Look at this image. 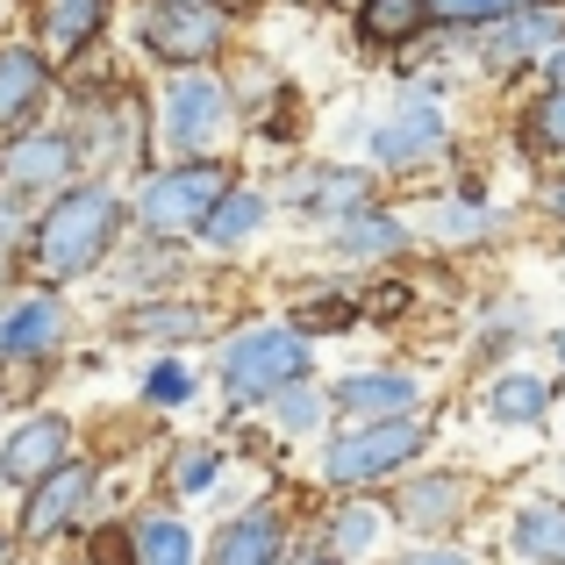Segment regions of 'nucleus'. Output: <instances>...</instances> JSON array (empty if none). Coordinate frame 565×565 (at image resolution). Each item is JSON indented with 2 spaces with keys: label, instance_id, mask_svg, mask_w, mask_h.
Listing matches in <instances>:
<instances>
[{
  "label": "nucleus",
  "instance_id": "nucleus-1",
  "mask_svg": "<svg viewBox=\"0 0 565 565\" xmlns=\"http://www.w3.org/2000/svg\"><path fill=\"white\" fill-rule=\"evenodd\" d=\"M129 236V201L115 180H72L65 193H51V201L29 215L22 230V273L36 279V287H79V279H94L100 265L115 258V244Z\"/></svg>",
  "mask_w": 565,
  "mask_h": 565
},
{
  "label": "nucleus",
  "instance_id": "nucleus-2",
  "mask_svg": "<svg viewBox=\"0 0 565 565\" xmlns=\"http://www.w3.org/2000/svg\"><path fill=\"white\" fill-rule=\"evenodd\" d=\"M244 100H236L230 72H166L151 100H143V158L151 166H193V158H230L244 137Z\"/></svg>",
  "mask_w": 565,
  "mask_h": 565
},
{
  "label": "nucleus",
  "instance_id": "nucleus-3",
  "mask_svg": "<svg viewBox=\"0 0 565 565\" xmlns=\"http://www.w3.org/2000/svg\"><path fill=\"white\" fill-rule=\"evenodd\" d=\"M429 408L423 415H394V423H330L322 429V487L330 494H380L394 487L408 466L429 458Z\"/></svg>",
  "mask_w": 565,
  "mask_h": 565
},
{
  "label": "nucleus",
  "instance_id": "nucleus-4",
  "mask_svg": "<svg viewBox=\"0 0 565 565\" xmlns=\"http://www.w3.org/2000/svg\"><path fill=\"white\" fill-rule=\"evenodd\" d=\"M301 373H316V337H301L287 316L236 322L215 344V386H222V408L230 415H250L265 394H279Z\"/></svg>",
  "mask_w": 565,
  "mask_h": 565
},
{
  "label": "nucleus",
  "instance_id": "nucleus-5",
  "mask_svg": "<svg viewBox=\"0 0 565 565\" xmlns=\"http://www.w3.org/2000/svg\"><path fill=\"white\" fill-rule=\"evenodd\" d=\"M236 186L230 158H193V166H143L129 201V236H151V244H193L201 215Z\"/></svg>",
  "mask_w": 565,
  "mask_h": 565
},
{
  "label": "nucleus",
  "instance_id": "nucleus-6",
  "mask_svg": "<svg viewBox=\"0 0 565 565\" xmlns=\"http://www.w3.org/2000/svg\"><path fill=\"white\" fill-rule=\"evenodd\" d=\"M137 43L158 72H201V65H230L236 22L215 0H143Z\"/></svg>",
  "mask_w": 565,
  "mask_h": 565
},
{
  "label": "nucleus",
  "instance_id": "nucleus-7",
  "mask_svg": "<svg viewBox=\"0 0 565 565\" xmlns=\"http://www.w3.org/2000/svg\"><path fill=\"white\" fill-rule=\"evenodd\" d=\"M94 487H100V458L72 451L65 466H51L36 487H22V509H14V544L43 552L57 537H79L94 523Z\"/></svg>",
  "mask_w": 565,
  "mask_h": 565
},
{
  "label": "nucleus",
  "instance_id": "nucleus-8",
  "mask_svg": "<svg viewBox=\"0 0 565 565\" xmlns=\"http://www.w3.org/2000/svg\"><path fill=\"white\" fill-rule=\"evenodd\" d=\"M472 515H480V472L466 466H408L386 487V523L415 537H458Z\"/></svg>",
  "mask_w": 565,
  "mask_h": 565
},
{
  "label": "nucleus",
  "instance_id": "nucleus-9",
  "mask_svg": "<svg viewBox=\"0 0 565 565\" xmlns=\"http://www.w3.org/2000/svg\"><path fill=\"white\" fill-rule=\"evenodd\" d=\"M444 151H451V115L429 94H401L394 108L365 129V158H373L380 180H408V172L437 166Z\"/></svg>",
  "mask_w": 565,
  "mask_h": 565
},
{
  "label": "nucleus",
  "instance_id": "nucleus-10",
  "mask_svg": "<svg viewBox=\"0 0 565 565\" xmlns=\"http://www.w3.org/2000/svg\"><path fill=\"white\" fill-rule=\"evenodd\" d=\"M79 172V151H72V129L65 122H36L22 137L0 143V201H14L22 215H36L51 193H65Z\"/></svg>",
  "mask_w": 565,
  "mask_h": 565
},
{
  "label": "nucleus",
  "instance_id": "nucleus-11",
  "mask_svg": "<svg viewBox=\"0 0 565 565\" xmlns=\"http://www.w3.org/2000/svg\"><path fill=\"white\" fill-rule=\"evenodd\" d=\"M273 207H287V215H301L308 230H330V222L359 215V207H380V172L373 166H287L279 172Z\"/></svg>",
  "mask_w": 565,
  "mask_h": 565
},
{
  "label": "nucleus",
  "instance_id": "nucleus-12",
  "mask_svg": "<svg viewBox=\"0 0 565 565\" xmlns=\"http://www.w3.org/2000/svg\"><path fill=\"white\" fill-rule=\"evenodd\" d=\"M65 344H72V308H65L57 287H36V294H22L14 308H0V373H8V380L14 373H22V380L51 373Z\"/></svg>",
  "mask_w": 565,
  "mask_h": 565
},
{
  "label": "nucleus",
  "instance_id": "nucleus-13",
  "mask_svg": "<svg viewBox=\"0 0 565 565\" xmlns=\"http://www.w3.org/2000/svg\"><path fill=\"white\" fill-rule=\"evenodd\" d=\"M57 79H65V72L36 51V36H0V143L36 129V122H51Z\"/></svg>",
  "mask_w": 565,
  "mask_h": 565
},
{
  "label": "nucleus",
  "instance_id": "nucleus-14",
  "mask_svg": "<svg viewBox=\"0 0 565 565\" xmlns=\"http://www.w3.org/2000/svg\"><path fill=\"white\" fill-rule=\"evenodd\" d=\"M423 408V373H408V365H359V373L330 380V423H394V415Z\"/></svg>",
  "mask_w": 565,
  "mask_h": 565
},
{
  "label": "nucleus",
  "instance_id": "nucleus-15",
  "mask_svg": "<svg viewBox=\"0 0 565 565\" xmlns=\"http://www.w3.org/2000/svg\"><path fill=\"white\" fill-rule=\"evenodd\" d=\"M552 43H565V0H537V8L523 14H501V22L472 29V57H480L487 72H537V57L552 51Z\"/></svg>",
  "mask_w": 565,
  "mask_h": 565
},
{
  "label": "nucleus",
  "instance_id": "nucleus-16",
  "mask_svg": "<svg viewBox=\"0 0 565 565\" xmlns=\"http://www.w3.org/2000/svg\"><path fill=\"white\" fill-rule=\"evenodd\" d=\"M79 451V423H72L65 408H29L22 423L0 437V487H36L51 466H65V458Z\"/></svg>",
  "mask_w": 565,
  "mask_h": 565
},
{
  "label": "nucleus",
  "instance_id": "nucleus-17",
  "mask_svg": "<svg viewBox=\"0 0 565 565\" xmlns=\"http://www.w3.org/2000/svg\"><path fill=\"white\" fill-rule=\"evenodd\" d=\"M201 565H294V515L279 501H250L207 537Z\"/></svg>",
  "mask_w": 565,
  "mask_h": 565
},
{
  "label": "nucleus",
  "instance_id": "nucleus-18",
  "mask_svg": "<svg viewBox=\"0 0 565 565\" xmlns=\"http://www.w3.org/2000/svg\"><path fill=\"white\" fill-rule=\"evenodd\" d=\"M222 322L215 308L186 301V294H151V301H129L122 316H115V337L122 344H151V351H180V344H207Z\"/></svg>",
  "mask_w": 565,
  "mask_h": 565
},
{
  "label": "nucleus",
  "instance_id": "nucleus-19",
  "mask_svg": "<svg viewBox=\"0 0 565 565\" xmlns=\"http://www.w3.org/2000/svg\"><path fill=\"white\" fill-rule=\"evenodd\" d=\"M322 244H330L337 265H401L415 250V230H408V215H394V207L380 201V207H359V215L330 222Z\"/></svg>",
  "mask_w": 565,
  "mask_h": 565
},
{
  "label": "nucleus",
  "instance_id": "nucleus-20",
  "mask_svg": "<svg viewBox=\"0 0 565 565\" xmlns=\"http://www.w3.org/2000/svg\"><path fill=\"white\" fill-rule=\"evenodd\" d=\"M415 230V244H437V250H480V244H494V230H501V207L487 201L480 186L472 180H458L451 193H437V201H429V215L423 222H408Z\"/></svg>",
  "mask_w": 565,
  "mask_h": 565
},
{
  "label": "nucleus",
  "instance_id": "nucleus-21",
  "mask_svg": "<svg viewBox=\"0 0 565 565\" xmlns=\"http://www.w3.org/2000/svg\"><path fill=\"white\" fill-rule=\"evenodd\" d=\"M108 14H115V0H36V51L51 57L57 72L79 65V57L100 43Z\"/></svg>",
  "mask_w": 565,
  "mask_h": 565
},
{
  "label": "nucleus",
  "instance_id": "nucleus-22",
  "mask_svg": "<svg viewBox=\"0 0 565 565\" xmlns=\"http://www.w3.org/2000/svg\"><path fill=\"white\" fill-rule=\"evenodd\" d=\"M265 222H273V193H265L258 180H244V172H236V186H230V193H222V201L201 215L193 244H201V250H215V258H230V250L258 244V230H265Z\"/></svg>",
  "mask_w": 565,
  "mask_h": 565
},
{
  "label": "nucleus",
  "instance_id": "nucleus-23",
  "mask_svg": "<svg viewBox=\"0 0 565 565\" xmlns=\"http://www.w3.org/2000/svg\"><path fill=\"white\" fill-rule=\"evenodd\" d=\"M180 250L186 244H151V236H122L115 244V258L100 265V273L115 279V294H129V301H151V294H180Z\"/></svg>",
  "mask_w": 565,
  "mask_h": 565
},
{
  "label": "nucleus",
  "instance_id": "nucleus-24",
  "mask_svg": "<svg viewBox=\"0 0 565 565\" xmlns=\"http://www.w3.org/2000/svg\"><path fill=\"white\" fill-rule=\"evenodd\" d=\"M558 408V380L544 373H523V365H509V373H494L480 386V415L501 429H544Z\"/></svg>",
  "mask_w": 565,
  "mask_h": 565
},
{
  "label": "nucleus",
  "instance_id": "nucleus-25",
  "mask_svg": "<svg viewBox=\"0 0 565 565\" xmlns=\"http://www.w3.org/2000/svg\"><path fill=\"white\" fill-rule=\"evenodd\" d=\"M351 36L373 57H401L429 36V0H351Z\"/></svg>",
  "mask_w": 565,
  "mask_h": 565
},
{
  "label": "nucleus",
  "instance_id": "nucleus-26",
  "mask_svg": "<svg viewBox=\"0 0 565 565\" xmlns=\"http://www.w3.org/2000/svg\"><path fill=\"white\" fill-rule=\"evenodd\" d=\"M380 537H386V501H373V494H337L322 509V530H316V544L337 565H359Z\"/></svg>",
  "mask_w": 565,
  "mask_h": 565
},
{
  "label": "nucleus",
  "instance_id": "nucleus-27",
  "mask_svg": "<svg viewBox=\"0 0 565 565\" xmlns=\"http://www.w3.org/2000/svg\"><path fill=\"white\" fill-rule=\"evenodd\" d=\"M258 415H265V429H273L279 444L322 437V429H330V380H316V373L287 380L279 394H265V401H258Z\"/></svg>",
  "mask_w": 565,
  "mask_h": 565
},
{
  "label": "nucleus",
  "instance_id": "nucleus-28",
  "mask_svg": "<svg viewBox=\"0 0 565 565\" xmlns=\"http://www.w3.org/2000/svg\"><path fill=\"white\" fill-rule=\"evenodd\" d=\"M509 552L523 565H565V494H537L509 509Z\"/></svg>",
  "mask_w": 565,
  "mask_h": 565
},
{
  "label": "nucleus",
  "instance_id": "nucleus-29",
  "mask_svg": "<svg viewBox=\"0 0 565 565\" xmlns=\"http://www.w3.org/2000/svg\"><path fill=\"white\" fill-rule=\"evenodd\" d=\"M129 544H137V565H201V537L172 509H143L129 523Z\"/></svg>",
  "mask_w": 565,
  "mask_h": 565
},
{
  "label": "nucleus",
  "instance_id": "nucleus-30",
  "mask_svg": "<svg viewBox=\"0 0 565 565\" xmlns=\"http://www.w3.org/2000/svg\"><path fill=\"white\" fill-rule=\"evenodd\" d=\"M515 143H523L537 166H565V86H537V94L515 108Z\"/></svg>",
  "mask_w": 565,
  "mask_h": 565
},
{
  "label": "nucleus",
  "instance_id": "nucleus-31",
  "mask_svg": "<svg viewBox=\"0 0 565 565\" xmlns=\"http://www.w3.org/2000/svg\"><path fill=\"white\" fill-rule=\"evenodd\" d=\"M193 386H201V380H193V365L180 359V351H158V359L143 365L137 401H143L151 415H172V408H186V401H193Z\"/></svg>",
  "mask_w": 565,
  "mask_h": 565
},
{
  "label": "nucleus",
  "instance_id": "nucleus-32",
  "mask_svg": "<svg viewBox=\"0 0 565 565\" xmlns=\"http://www.w3.org/2000/svg\"><path fill=\"white\" fill-rule=\"evenodd\" d=\"M222 466H230V451H222V444H180V451H172V494H180V501L215 494V487H222Z\"/></svg>",
  "mask_w": 565,
  "mask_h": 565
},
{
  "label": "nucleus",
  "instance_id": "nucleus-33",
  "mask_svg": "<svg viewBox=\"0 0 565 565\" xmlns=\"http://www.w3.org/2000/svg\"><path fill=\"white\" fill-rule=\"evenodd\" d=\"M537 8V0H429V29H444V36H472V29L501 22V14H523Z\"/></svg>",
  "mask_w": 565,
  "mask_h": 565
},
{
  "label": "nucleus",
  "instance_id": "nucleus-34",
  "mask_svg": "<svg viewBox=\"0 0 565 565\" xmlns=\"http://www.w3.org/2000/svg\"><path fill=\"white\" fill-rule=\"evenodd\" d=\"M287 322L301 337H330V330H351V322H359V301H351V294H316V301H301Z\"/></svg>",
  "mask_w": 565,
  "mask_h": 565
},
{
  "label": "nucleus",
  "instance_id": "nucleus-35",
  "mask_svg": "<svg viewBox=\"0 0 565 565\" xmlns=\"http://www.w3.org/2000/svg\"><path fill=\"white\" fill-rule=\"evenodd\" d=\"M79 558H86V565H137V544H129V523H115V515L100 523V515H94V523L79 530Z\"/></svg>",
  "mask_w": 565,
  "mask_h": 565
},
{
  "label": "nucleus",
  "instance_id": "nucleus-36",
  "mask_svg": "<svg viewBox=\"0 0 565 565\" xmlns=\"http://www.w3.org/2000/svg\"><path fill=\"white\" fill-rule=\"evenodd\" d=\"M386 565H480V558H472V552H458L451 537H415L408 552H394Z\"/></svg>",
  "mask_w": 565,
  "mask_h": 565
},
{
  "label": "nucleus",
  "instance_id": "nucleus-37",
  "mask_svg": "<svg viewBox=\"0 0 565 565\" xmlns=\"http://www.w3.org/2000/svg\"><path fill=\"white\" fill-rule=\"evenodd\" d=\"M515 337H523V316H501V322H487V337H480V359L494 365V359H515Z\"/></svg>",
  "mask_w": 565,
  "mask_h": 565
},
{
  "label": "nucleus",
  "instance_id": "nucleus-38",
  "mask_svg": "<svg viewBox=\"0 0 565 565\" xmlns=\"http://www.w3.org/2000/svg\"><path fill=\"white\" fill-rule=\"evenodd\" d=\"M537 207H544V215H552L558 230H565V166H558V172H544V186H537Z\"/></svg>",
  "mask_w": 565,
  "mask_h": 565
},
{
  "label": "nucleus",
  "instance_id": "nucleus-39",
  "mask_svg": "<svg viewBox=\"0 0 565 565\" xmlns=\"http://www.w3.org/2000/svg\"><path fill=\"white\" fill-rule=\"evenodd\" d=\"M537 79L544 86H565V43H552V51L537 57Z\"/></svg>",
  "mask_w": 565,
  "mask_h": 565
},
{
  "label": "nucleus",
  "instance_id": "nucleus-40",
  "mask_svg": "<svg viewBox=\"0 0 565 565\" xmlns=\"http://www.w3.org/2000/svg\"><path fill=\"white\" fill-rule=\"evenodd\" d=\"M215 8H222V14H230V22H244V14H258V8H265V0H215Z\"/></svg>",
  "mask_w": 565,
  "mask_h": 565
},
{
  "label": "nucleus",
  "instance_id": "nucleus-41",
  "mask_svg": "<svg viewBox=\"0 0 565 565\" xmlns=\"http://www.w3.org/2000/svg\"><path fill=\"white\" fill-rule=\"evenodd\" d=\"M552 365H558V373H565V322H558V330H552Z\"/></svg>",
  "mask_w": 565,
  "mask_h": 565
},
{
  "label": "nucleus",
  "instance_id": "nucleus-42",
  "mask_svg": "<svg viewBox=\"0 0 565 565\" xmlns=\"http://www.w3.org/2000/svg\"><path fill=\"white\" fill-rule=\"evenodd\" d=\"M0 565H29V552H22V544H14V552H0Z\"/></svg>",
  "mask_w": 565,
  "mask_h": 565
},
{
  "label": "nucleus",
  "instance_id": "nucleus-43",
  "mask_svg": "<svg viewBox=\"0 0 565 565\" xmlns=\"http://www.w3.org/2000/svg\"><path fill=\"white\" fill-rule=\"evenodd\" d=\"M0 552H14V530H0Z\"/></svg>",
  "mask_w": 565,
  "mask_h": 565
},
{
  "label": "nucleus",
  "instance_id": "nucleus-44",
  "mask_svg": "<svg viewBox=\"0 0 565 565\" xmlns=\"http://www.w3.org/2000/svg\"><path fill=\"white\" fill-rule=\"evenodd\" d=\"M558 494H565V458H558Z\"/></svg>",
  "mask_w": 565,
  "mask_h": 565
},
{
  "label": "nucleus",
  "instance_id": "nucleus-45",
  "mask_svg": "<svg viewBox=\"0 0 565 565\" xmlns=\"http://www.w3.org/2000/svg\"><path fill=\"white\" fill-rule=\"evenodd\" d=\"M72 565H86V558H72Z\"/></svg>",
  "mask_w": 565,
  "mask_h": 565
}]
</instances>
